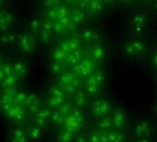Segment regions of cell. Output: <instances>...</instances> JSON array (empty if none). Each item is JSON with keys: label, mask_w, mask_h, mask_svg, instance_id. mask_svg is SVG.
<instances>
[{"label": "cell", "mask_w": 157, "mask_h": 142, "mask_svg": "<svg viewBox=\"0 0 157 142\" xmlns=\"http://www.w3.org/2000/svg\"><path fill=\"white\" fill-rule=\"evenodd\" d=\"M105 81V75L100 69H96L94 72L86 78L85 86H86V92L91 95H96L102 89L103 83Z\"/></svg>", "instance_id": "6da1fadb"}, {"label": "cell", "mask_w": 157, "mask_h": 142, "mask_svg": "<svg viewBox=\"0 0 157 142\" xmlns=\"http://www.w3.org/2000/svg\"><path fill=\"white\" fill-rule=\"evenodd\" d=\"M96 63L92 61L90 58L85 57L82 62L77 64L76 65L72 66L71 71L76 74L78 77H82V78H88L90 75H92L96 68Z\"/></svg>", "instance_id": "7a4b0ae2"}, {"label": "cell", "mask_w": 157, "mask_h": 142, "mask_svg": "<svg viewBox=\"0 0 157 142\" xmlns=\"http://www.w3.org/2000/svg\"><path fill=\"white\" fill-rule=\"evenodd\" d=\"M146 49V44L142 40H132L128 42L125 47H124V52L128 56L131 57H138L141 56Z\"/></svg>", "instance_id": "3957f363"}, {"label": "cell", "mask_w": 157, "mask_h": 142, "mask_svg": "<svg viewBox=\"0 0 157 142\" xmlns=\"http://www.w3.org/2000/svg\"><path fill=\"white\" fill-rule=\"evenodd\" d=\"M92 112L98 118L103 117V116H106L111 113V105L107 100L98 99L93 103Z\"/></svg>", "instance_id": "277c9868"}, {"label": "cell", "mask_w": 157, "mask_h": 142, "mask_svg": "<svg viewBox=\"0 0 157 142\" xmlns=\"http://www.w3.org/2000/svg\"><path fill=\"white\" fill-rule=\"evenodd\" d=\"M111 119L113 127L117 130H121L127 124V115L122 109H115L111 113Z\"/></svg>", "instance_id": "5b68a950"}, {"label": "cell", "mask_w": 157, "mask_h": 142, "mask_svg": "<svg viewBox=\"0 0 157 142\" xmlns=\"http://www.w3.org/2000/svg\"><path fill=\"white\" fill-rule=\"evenodd\" d=\"M105 54V50L104 46L98 43V44H93L91 47H89L86 53V55H87L86 57L90 58L92 61L97 64L98 62L104 59Z\"/></svg>", "instance_id": "8992f818"}, {"label": "cell", "mask_w": 157, "mask_h": 142, "mask_svg": "<svg viewBox=\"0 0 157 142\" xmlns=\"http://www.w3.org/2000/svg\"><path fill=\"white\" fill-rule=\"evenodd\" d=\"M146 16L142 12L136 13L131 20V30L135 34H140L145 27Z\"/></svg>", "instance_id": "52a82bcc"}, {"label": "cell", "mask_w": 157, "mask_h": 142, "mask_svg": "<svg viewBox=\"0 0 157 142\" xmlns=\"http://www.w3.org/2000/svg\"><path fill=\"white\" fill-rule=\"evenodd\" d=\"M152 128L151 125L146 122V121H141L139 122L133 128V134L137 138L139 137H150L151 135Z\"/></svg>", "instance_id": "ba28073f"}, {"label": "cell", "mask_w": 157, "mask_h": 142, "mask_svg": "<svg viewBox=\"0 0 157 142\" xmlns=\"http://www.w3.org/2000/svg\"><path fill=\"white\" fill-rule=\"evenodd\" d=\"M78 37L82 40V43H91L93 44H98L102 39L101 35L93 31V30H85L83 32H82L80 34H78Z\"/></svg>", "instance_id": "9c48e42d"}, {"label": "cell", "mask_w": 157, "mask_h": 142, "mask_svg": "<svg viewBox=\"0 0 157 142\" xmlns=\"http://www.w3.org/2000/svg\"><path fill=\"white\" fill-rule=\"evenodd\" d=\"M88 18V14L86 11L78 9V7L74 8L70 11V19L73 23H75L77 26H80L83 24Z\"/></svg>", "instance_id": "30bf717a"}, {"label": "cell", "mask_w": 157, "mask_h": 142, "mask_svg": "<svg viewBox=\"0 0 157 142\" xmlns=\"http://www.w3.org/2000/svg\"><path fill=\"white\" fill-rule=\"evenodd\" d=\"M105 6L102 0H93L87 9V14L90 17H97L102 14Z\"/></svg>", "instance_id": "8fae6325"}, {"label": "cell", "mask_w": 157, "mask_h": 142, "mask_svg": "<svg viewBox=\"0 0 157 142\" xmlns=\"http://www.w3.org/2000/svg\"><path fill=\"white\" fill-rule=\"evenodd\" d=\"M84 58H85V53H84L83 49L81 48V49H78L77 51H74V52H71V53L68 54L67 63H68L70 65L74 66L77 64L82 62Z\"/></svg>", "instance_id": "7c38bea8"}, {"label": "cell", "mask_w": 157, "mask_h": 142, "mask_svg": "<svg viewBox=\"0 0 157 142\" xmlns=\"http://www.w3.org/2000/svg\"><path fill=\"white\" fill-rule=\"evenodd\" d=\"M97 127L99 130L101 131H109L111 130V128L113 127L112 125V119L111 116H103V117H99L98 121L96 122Z\"/></svg>", "instance_id": "4fadbf2b"}, {"label": "cell", "mask_w": 157, "mask_h": 142, "mask_svg": "<svg viewBox=\"0 0 157 142\" xmlns=\"http://www.w3.org/2000/svg\"><path fill=\"white\" fill-rule=\"evenodd\" d=\"M125 135L120 130H109L108 131V142H125Z\"/></svg>", "instance_id": "5bb4252c"}, {"label": "cell", "mask_w": 157, "mask_h": 142, "mask_svg": "<svg viewBox=\"0 0 157 142\" xmlns=\"http://www.w3.org/2000/svg\"><path fill=\"white\" fill-rule=\"evenodd\" d=\"M73 101L77 108H81L86 105L87 103V95L83 92H77L73 95Z\"/></svg>", "instance_id": "9a60e30c"}, {"label": "cell", "mask_w": 157, "mask_h": 142, "mask_svg": "<svg viewBox=\"0 0 157 142\" xmlns=\"http://www.w3.org/2000/svg\"><path fill=\"white\" fill-rule=\"evenodd\" d=\"M67 44H68V48H69V52H74V51H77L78 49L82 48V40L80 39L78 36H73L69 39H67Z\"/></svg>", "instance_id": "2e32d148"}, {"label": "cell", "mask_w": 157, "mask_h": 142, "mask_svg": "<svg viewBox=\"0 0 157 142\" xmlns=\"http://www.w3.org/2000/svg\"><path fill=\"white\" fill-rule=\"evenodd\" d=\"M68 57V54L63 51L61 48L57 47L53 54V58L56 62H60V63H67Z\"/></svg>", "instance_id": "e0dca14e"}, {"label": "cell", "mask_w": 157, "mask_h": 142, "mask_svg": "<svg viewBox=\"0 0 157 142\" xmlns=\"http://www.w3.org/2000/svg\"><path fill=\"white\" fill-rule=\"evenodd\" d=\"M54 32L58 35H64L68 32V26L60 23L59 21L54 22Z\"/></svg>", "instance_id": "ac0fdd59"}, {"label": "cell", "mask_w": 157, "mask_h": 142, "mask_svg": "<svg viewBox=\"0 0 157 142\" xmlns=\"http://www.w3.org/2000/svg\"><path fill=\"white\" fill-rule=\"evenodd\" d=\"M11 21H12V16L10 14L4 11H0V27L10 25Z\"/></svg>", "instance_id": "d6986e66"}, {"label": "cell", "mask_w": 157, "mask_h": 142, "mask_svg": "<svg viewBox=\"0 0 157 142\" xmlns=\"http://www.w3.org/2000/svg\"><path fill=\"white\" fill-rule=\"evenodd\" d=\"M89 142H103V131L95 130L89 136Z\"/></svg>", "instance_id": "ffe728a7"}, {"label": "cell", "mask_w": 157, "mask_h": 142, "mask_svg": "<svg viewBox=\"0 0 157 142\" xmlns=\"http://www.w3.org/2000/svg\"><path fill=\"white\" fill-rule=\"evenodd\" d=\"M73 110H74L73 105L67 103H65V104H63V105L61 106V108H60V113H61L62 115L66 118V117L69 116V115L72 114Z\"/></svg>", "instance_id": "44dd1931"}, {"label": "cell", "mask_w": 157, "mask_h": 142, "mask_svg": "<svg viewBox=\"0 0 157 142\" xmlns=\"http://www.w3.org/2000/svg\"><path fill=\"white\" fill-rule=\"evenodd\" d=\"M42 26H43V22L41 21L40 19H37V18H34L30 22V27L32 29L33 32H39V31H42Z\"/></svg>", "instance_id": "7402d4cb"}, {"label": "cell", "mask_w": 157, "mask_h": 142, "mask_svg": "<svg viewBox=\"0 0 157 142\" xmlns=\"http://www.w3.org/2000/svg\"><path fill=\"white\" fill-rule=\"evenodd\" d=\"M63 4V0H44V5L47 9L56 8Z\"/></svg>", "instance_id": "603a6c76"}, {"label": "cell", "mask_w": 157, "mask_h": 142, "mask_svg": "<svg viewBox=\"0 0 157 142\" xmlns=\"http://www.w3.org/2000/svg\"><path fill=\"white\" fill-rule=\"evenodd\" d=\"M42 30L49 32H54V22L46 19L45 21H43Z\"/></svg>", "instance_id": "cb8c5ba5"}, {"label": "cell", "mask_w": 157, "mask_h": 142, "mask_svg": "<svg viewBox=\"0 0 157 142\" xmlns=\"http://www.w3.org/2000/svg\"><path fill=\"white\" fill-rule=\"evenodd\" d=\"M74 139V135L65 130L61 135V142H71Z\"/></svg>", "instance_id": "d4e9b609"}, {"label": "cell", "mask_w": 157, "mask_h": 142, "mask_svg": "<svg viewBox=\"0 0 157 142\" xmlns=\"http://www.w3.org/2000/svg\"><path fill=\"white\" fill-rule=\"evenodd\" d=\"M53 69L56 73H58V74L62 73L65 69V63H60V62L55 61V63L53 65Z\"/></svg>", "instance_id": "484cf974"}, {"label": "cell", "mask_w": 157, "mask_h": 142, "mask_svg": "<svg viewBox=\"0 0 157 142\" xmlns=\"http://www.w3.org/2000/svg\"><path fill=\"white\" fill-rule=\"evenodd\" d=\"M51 33H52V32H46V31L42 30L41 32H40L41 40H42L44 43H49L50 40H51Z\"/></svg>", "instance_id": "4316f807"}, {"label": "cell", "mask_w": 157, "mask_h": 142, "mask_svg": "<svg viewBox=\"0 0 157 142\" xmlns=\"http://www.w3.org/2000/svg\"><path fill=\"white\" fill-rule=\"evenodd\" d=\"M93 1V0H81L80 3H78V5L77 6L78 9H81L84 11L87 12V9L89 8V5L91 4V2Z\"/></svg>", "instance_id": "83f0119b"}, {"label": "cell", "mask_w": 157, "mask_h": 142, "mask_svg": "<svg viewBox=\"0 0 157 142\" xmlns=\"http://www.w3.org/2000/svg\"><path fill=\"white\" fill-rule=\"evenodd\" d=\"M151 65L153 66L154 69L157 70V50L154 51V53L151 55Z\"/></svg>", "instance_id": "f1b7e54d"}, {"label": "cell", "mask_w": 157, "mask_h": 142, "mask_svg": "<svg viewBox=\"0 0 157 142\" xmlns=\"http://www.w3.org/2000/svg\"><path fill=\"white\" fill-rule=\"evenodd\" d=\"M81 0H65V3L68 6H78Z\"/></svg>", "instance_id": "f546056e"}, {"label": "cell", "mask_w": 157, "mask_h": 142, "mask_svg": "<svg viewBox=\"0 0 157 142\" xmlns=\"http://www.w3.org/2000/svg\"><path fill=\"white\" fill-rule=\"evenodd\" d=\"M77 142H89V137L85 136H80L77 138Z\"/></svg>", "instance_id": "4dcf8cb0"}, {"label": "cell", "mask_w": 157, "mask_h": 142, "mask_svg": "<svg viewBox=\"0 0 157 142\" xmlns=\"http://www.w3.org/2000/svg\"><path fill=\"white\" fill-rule=\"evenodd\" d=\"M134 142H151L149 137H139Z\"/></svg>", "instance_id": "1f68e13d"}, {"label": "cell", "mask_w": 157, "mask_h": 142, "mask_svg": "<svg viewBox=\"0 0 157 142\" xmlns=\"http://www.w3.org/2000/svg\"><path fill=\"white\" fill-rule=\"evenodd\" d=\"M102 1L105 4V6L106 7V6H110L112 4H114L117 1V0H102Z\"/></svg>", "instance_id": "d6a6232c"}, {"label": "cell", "mask_w": 157, "mask_h": 142, "mask_svg": "<svg viewBox=\"0 0 157 142\" xmlns=\"http://www.w3.org/2000/svg\"><path fill=\"white\" fill-rule=\"evenodd\" d=\"M119 1L124 4H129V3H132L134 0H119Z\"/></svg>", "instance_id": "836d02e7"}, {"label": "cell", "mask_w": 157, "mask_h": 142, "mask_svg": "<svg viewBox=\"0 0 157 142\" xmlns=\"http://www.w3.org/2000/svg\"><path fill=\"white\" fill-rule=\"evenodd\" d=\"M153 10H154L155 12H157V1H156L155 4L153 5Z\"/></svg>", "instance_id": "e575fe53"}, {"label": "cell", "mask_w": 157, "mask_h": 142, "mask_svg": "<svg viewBox=\"0 0 157 142\" xmlns=\"http://www.w3.org/2000/svg\"><path fill=\"white\" fill-rule=\"evenodd\" d=\"M2 3H3L2 0H0V8H1V6H2Z\"/></svg>", "instance_id": "d590c367"}, {"label": "cell", "mask_w": 157, "mask_h": 142, "mask_svg": "<svg viewBox=\"0 0 157 142\" xmlns=\"http://www.w3.org/2000/svg\"><path fill=\"white\" fill-rule=\"evenodd\" d=\"M155 112H156V114H157V106H156V109H155Z\"/></svg>", "instance_id": "8d00e7d4"}]
</instances>
